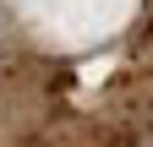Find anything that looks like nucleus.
Instances as JSON below:
<instances>
[{"mask_svg":"<svg viewBox=\"0 0 153 147\" xmlns=\"http://www.w3.org/2000/svg\"><path fill=\"white\" fill-rule=\"evenodd\" d=\"M6 38H11V27H6V16H0V54H6Z\"/></svg>","mask_w":153,"mask_h":147,"instance_id":"1","label":"nucleus"}]
</instances>
